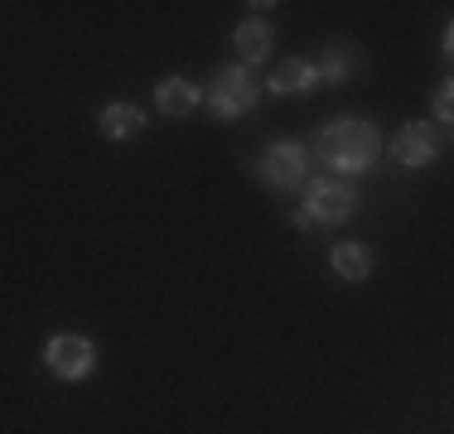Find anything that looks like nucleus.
Returning <instances> with one entry per match:
<instances>
[{
  "label": "nucleus",
  "mask_w": 454,
  "mask_h": 434,
  "mask_svg": "<svg viewBox=\"0 0 454 434\" xmlns=\"http://www.w3.org/2000/svg\"><path fill=\"white\" fill-rule=\"evenodd\" d=\"M382 150H387L382 130L372 121H363V116H333V121L315 136V159L329 165L339 179L343 174H367L382 159Z\"/></svg>",
  "instance_id": "f257e3e1"
},
{
  "label": "nucleus",
  "mask_w": 454,
  "mask_h": 434,
  "mask_svg": "<svg viewBox=\"0 0 454 434\" xmlns=\"http://www.w3.org/2000/svg\"><path fill=\"white\" fill-rule=\"evenodd\" d=\"M203 102H208V112L218 116V121H237V116L256 112L262 82H256L252 68H242V63H223V68L213 73V82L203 87Z\"/></svg>",
  "instance_id": "f03ea898"
},
{
  "label": "nucleus",
  "mask_w": 454,
  "mask_h": 434,
  "mask_svg": "<svg viewBox=\"0 0 454 434\" xmlns=\"http://www.w3.org/2000/svg\"><path fill=\"white\" fill-rule=\"evenodd\" d=\"M256 179L271 193H295L309 183V145L305 140H271L256 155Z\"/></svg>",
  "instance_id": "7ed1b4c3"
},
{
  "label": "nucleus",
  "mask_w": 454,
  "mask_h": 434,
  "mask_svg": "<svg viewBox=\"0 0 454 434\" xmlns=\"http://www.w3.org/2000/svg\"><path fill=\"white\" fill-rule=\"evenodd\" d=\"M353 208H358V189H353L348 179H309L305 183V217L315 227H339L348 222Z\"/></svg>",
  "instance_id": "20e7f679"
},
{
  "label": "nucleus",
  "mask_w": 454,
  "mask_h": 434,
  "mask_svg": "<svg viewBox=\"0 0 454 434\" xmlns=\"http://www.w3.org/2000/svg\"><path fill=\"white\" fill-rule=\"evenodd\" d=\"M44 367L59 382H88L97 372V343L88 333H53L44 343Z\"/></svg>",
  "instance_id": "39448f33"
},
{
  "label": "nucleus",
  "mask_w": 454,
  "mask_h": 434,
  "mask_svg": "<svg viewBox=\"0 0 454 434\" xmlns=\"http://www.w3.org/2000/svg\"><path fill=\"white\" fill-rule=\"evenodd\" d=\"M450 145V136H445V126H426V121H406L402 130L392 136V159L402 169H426V165H435V155Z\"/></svg>",
  "instance_id": "423d86ee"
},
{
  "label": "nucleus",
  "mask_w": 454,
  "mask_h": 434,
  "mask_svg": "<svg viewBox=\"0 0 454 434\" xmlns=\"http://www.w3.org/2000/svg\"><path fill=\"white\" fill-rule=\"evenodd\" d=\"M203 106V87L193 78H184V73H169V78L155 82V112L169 116V121H179V116H193Z\"/></svg>",
  "instance_id": "0eeeda50"
},
{
  "label": "nucleus",
  "mask_w": 454,
  "mask_h": 434,
  "mask_svg": "<svg viewBox=\"0 0 454 434\" xmlns=\"http://www.w3.org/2000/svg\"><path fill=\"white\" fill-rule=\"evenodd\" d=\"M140 130H145V106H136V102H106L102 106V116H97V136L102 140H136Z\"/></svg>",
  "instance_id": "6e6552de"
},
{
  "label": "nucleus",
  "mask_w": 454,
  "mask_h": 434,
  "mask_svg": "<svg viewBox=\"0 0 454 434\" xmlns=\"http://www.w3.org/2000/svg\"><path fill=\"white\" fill-rule=\"evenodd\" d=\"M232 49H237V58H242V68L266 63L276 49V29L266 25V19H242V25L232 29Z\"/></svg>",
  "instance_id": "1a4fd4ad"
},
{
  "label": "nucleus",
  "mask_w": 454,
  "mask_h": 434,
  "mask_svg": "<svg viewBox=\"0 0 454 434\" xmlns=\"http://www.w3.org/2000/svg\"><path fill=\"white\" fill-rule=\"evenodd\" d=\"M329 266H333V275H339V280H348V285H363V280L372 275L377 256H372V246H367V242H333Z\"/></svg>",
  "instance_id": "9d476101"
},
{
  "label": "nucleus",
  "mask_w": 454,
  "mask_h": 434,
  "mask_svg": "<svg viewBox=\"0 0 454 434\" xmlns=\"http://www.w3.org/2000/svg\"><path fill=\"white\" fill-rule=\"evenodd\" d=\"M266 87H271V97H305V92H315V87H319L315 63H309V58H280Z\"/></svg>",
  "instance_id": "9b49d317"
},
{
  "label": "nucleus",
  "mask_w": 454,
  "mask_h": 434,
  "mask_svg": "<svg viewBox=\"0 0 454 434\" xmlns=\"http://www.w3.org/2000/svg\"><path fill=\"white\" fill-rule=\"evenodd\" d=\"M358 68H363V53L353 49V43H329V49H324V58L315 63V78L329 82V87H343Z\"/></svg>",
  "instance_id": "f8f14e48"
},
{
  "label": "nucleus",
  "mask_w": 454,
  "mask_h": 434,
  "mask_svg": "<svg viewBox=\"0 0 454 434\" xmlns=\"http://www.w3.org/2000/svg\"><path fill=\"white\" fill-rule=\"evenodd\" d=\"M454 82H440L435 87V121L440 126H450V116H454V92H450Z\"/></svg>",
  "instance_id": "ddd939ff"
},
{
  "label": "nucleus",
  "mask_w": 454,
  "mask_h": 434,
  "mask_svg": "<svg viewBox=\"0 0 454 434\" xmlns=\"http://www.w3.org/2000/svg\"><path fill=\"white\" fill-rule=\"evenodd\" d=\"M290 222H295L300 232H309V227H315V222H309V217H305V208H295V213H290Z\"/></svg>",
  "instance_id": "4468645a"
}]
</instances>
